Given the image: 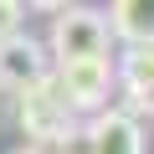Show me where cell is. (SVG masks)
<instances>
[{
	"label": "cell",
	"mask_w": 154,
	"mask_h": 154,
	"mask_svg": "<svg viewBox=\"0 0 154 154\" xmlns=\"http://www.w3.org/2000/svg\"><path fill=\"white\" fill-rule=\"evenodd\" d=\"M16 118H21V128H26V139L31 144H51L67 123H77V108L67 103V93H62V82H57V72L46 67L36 82H26L21 93H16Z\"/></svg>",
	"instance_id": "obj_1"
},
{
	"label": "cell",
	"mask_w": 154,
	"mask_h": 154,
	"mask_svg": "<svg viewBox=\"0 0 154 154\" xmlns=\"http://www.w3.org/2000/svg\"><path fill=\"white\" fill-rule=\"evenodd\" d=\"M51 57L57 62H77V57H108L113 46V31H108V16L103 11H88V5H62L51 11Z\"/></svg>",
	"instance_id": "obj_2"
},
{
	"label": "cell",
	"mask_w": 154,
	"mask_h": 154,
	"mask_svg": "<svg viewBox=\"0 0 154 154\" xmlns=\"http://www.w3.org/2000/svg\"><path fill=\"white\" fill-rule=\"evenodd\" d=\"M57 82L67 93V103L77 113H98L113 93V62L108 57H77V62H57Z\"/></svg>",
	"instance_id": "obj_3"
},
{
	"label": "cell",
	"mask_w": 154,
	"mask_h": 154,
	"mask_svg": "<svg viewBox=\"0 0 154 154\" xmlns=\"http://www.w3.org/2000/svg\"><path fill=\"white\" fill-rule=\"evenodd\" d=\"M93 154H144V123L128 108H98L88 123Z\"/></svg>",
	"instance_id": "obj_4"
},
{
	"label": "cell",
	"mask_w": 154,
	"mask_h": 154,
	"mask_svg": "<svg viewBox=\"0 0 154 154\" xmlns=\"http://www.w3.org/2000/svg\"><path fill=\"white\" fill-rule=\"evenodd\" d=\"M41 72H46V51H41V41H31L26 31L0 36V88L21 93L26 82H36Z\"/></svg>",
	"instance_id": "obj_5"
},
{
	"label": "cell",
	"mask_w": 154,
	"mask_h": 154,
	"mask_svg": "<svg viewBox=\"0 0 154 154\" xmlns=\"http://www.w3.org/2000/svg\"><path fill=\"white\" fill-rule=\"evenodd\" d=\"M113 88H123L134 108H154V41L123 46V57L113 67Z\"/></svg>",
	"instance_id": "obj_6"
},
{
	"label": "cell",
	"mask_w": 154,
	"mask_h": 154,
	"mask_svg": "<svg viewBox=\"0 0 154 154\" xmlns=\"http://www.w3.org/2000/svg\"><path fill=\"white\" fill-rule=\"evenodd\" d=\"M113 41H154V0H108Z\"/></svg>",
	"instance_id": "obj_7"
},
{
	"label": "cell",
	"mask_w": 154,
	"mask_h": 154,
	"mask_svg": "<svg viewBox=\"0 0 154 154\" xmlns=\"http://www.w3.org/2000/svg\"><path fill=\"white\" fill-rule=\"evenodd\" d=\"M46 154H93V139H88V123H67L51 144H46Z\"/></svg>",
	"instance_id": "obj_8"
},
{
	"label": "cell",
	"mask_w": 154,
	"mask_h": 154,
	"mask_svg": "<svg viewBox=\"0 0 154 154\" xmlns=\"http://www.w3.org/2000/svg\"><path fill=\"white\" fill-rule=\"evenodd\" d=\"M21 16H26V0H0V36L21 31Z\"/></svg>",
	"instance_id": "obj_9"
},
{
	"label": "cell",
	"mask_w": 154,
	"mask_h": 154,
	"mask_svg": "<svg viewBox=\"0 0 154 154\" xmlns=\"http://www.w3.org/2000/svg\"><path fill=\"white\" fill-rule=\"evenodd\" d=\"M26 5H36V11H62V5H72V0H26Z\"/></svg>",
	"instance_id": "obj_10"
},
{
	"label": "cell",
	"mask_w": 154,
	"mask_h": 154,
	"mask_svg": "<svg viewBox=\"0 0 154 154\" xmlns=\"http://www.w3.org/2000/svg\"><path fill=\"white\" fill-rule=\"evenodd\" d=\"M11 154H46L41 144H21V149H11Z\"/></svg>",
	"instance_id": "obj_11"
}]
</instances>
